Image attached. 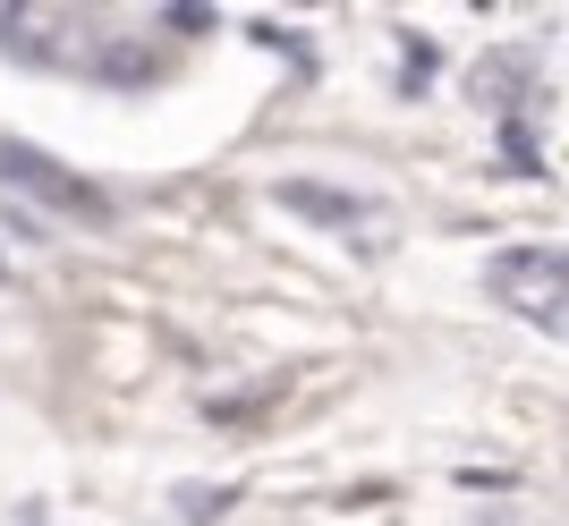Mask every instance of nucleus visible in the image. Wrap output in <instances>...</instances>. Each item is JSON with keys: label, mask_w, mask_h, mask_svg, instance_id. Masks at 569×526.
I'll return each instance as SVG.
<instances>
[{"label": "nucleus", "mask_w": 569, "mask_h": 526, "mask_svg": "<svg viewBox=\"0 0 569 526\" xmlns=\"http://www.w3.org/2000/svg\"><path fill=\"white\" fill-rule=\"evenodd\" d=\"M0 179H9V188H18L26 204L60 213V221H86V230H102V221H111V195H102L94 179L60 170L51 153H34V144H9V136H0Z\"/></svg>", "instance_id": "obj_1"}, {"label": "nucleus", "mask_w": 569, "mask_h": 526, "mask_svg": "<svg viewBox=\"0 0 569 526\" xmlns=\"http://www.w3.org/2000/svg\"><path fill=\"white\" fill-rule=\"evenodd\" d=\"M493 289H501V297H527L545 323H561V306H552V289H561V255H552V246H510V255L493 263Z\"/></svg>", "instance_id": "obj_2"}, {"label": "nucleus", "mask_w": 569, "mask_h": 526, "mask_svg": "<svg viewBox=\"0 0 569 526\" xmlns=\"http://www.w3.org/2000/svg\"><path fill=\"white\" fill-rule=\"evenodd\" d=\"M281 204L289 213H315V221H332V230H357V221H375V204L349 188H323V179H281Z\"/></svg>", "instance_id": "obj_3"}]
</instances>
